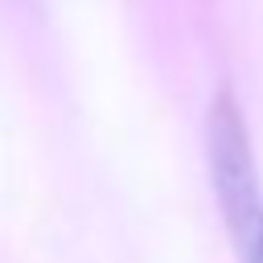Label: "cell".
Instances as JSON below:
<instances>
[{
	"label": "cell",
	"mask_w": 263,
	"mask_h": 263,
	"mask_svg": "<svg viewBox=\"0 0 263 263\" xmlns=\"http://www.w3.org/2000/svg\"><path fill=\"white\" fill-rule=\"evenodd\" d=\"M205 164L210 185L238 263H263V181L251 144V127L230 90L210 103L205 115Z\"/></svg>",
	"instance_id": "6da1fadb"
}]
</instances>
